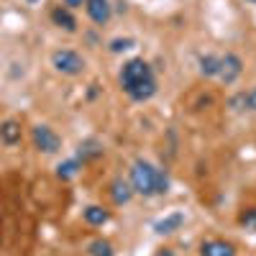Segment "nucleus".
<instances>
[{
    "label": "nucleus",
    "instance_id": "obj_1",
    "mask_svg": "<svg viewBox=\"0 0 256 256\" xmlns=\"http://www.w3.org/2000/svg\"><path fill=\"white\" fill-rule=\"evenodd\" d=\"M34 216L24 182L16 174L0 177V256H28L34 246Z\"/></svg>",
    "mask_w": 256,
    "mask_h": 256
},
{
    "label": "nucleus",
    "instance_id": "obj_2",
    "mask_svg": "<svg viewBox=\"0 0 256 256\" xmlns=\"http://www.w3.org/2000/svg\"><path fill=\"white\" fill-rule=\"evenodd\" d=\"M120 88L136 102L152 100L156 95V80H154V70L148 67V62H144V59L126 62L120 70Z\"/></svg>",
    "mask_w": 256,
    "mask_h": 256
},
{
    "label": "nucleus",
    "instance_id": "obj_3",
    "mask_svg": "<svg viewBox=\"0 0 256 256\" xmlns=\"http://www.w3.org/2000/svg\"><path fill=\"white\" fill-rule=\"evenodd\" d=\"M156 172L159 169L152 162L136 159L134 166H131V190L136 195H144V198L156 195Z\"/></svg>",
    "mask_w": 256,
    "mask_h": 256
},
{
    "label": "nucleus",
    "instance_id": "obj_4",
    "mask_svg": "<svg viewBox=\"0 0 256 256\" xmlns=\"http://www.w3.org/2000/svg\"><path fill=\"white\" fill-rule=\"evenodd\" d=\"M52 64H54L56 72L67 74V77H77L84 70V59L77 52H72V49H56L52 54Z\"/></svg>",
    "mask_w": 256,
    "mask_h": 256
},
{
    "label": "nucleus",
    "instance_id": "obj_5",
    "mask_svg": "<svg viewBox=\"0 0 256 256\" xmlns=\"http://www.w3.org/2000/svg\"><path fill=\"white\" fill-rule=\"evenodd\" d=\"M34 146L44 154H56L62 148V136L49 126H36L34 128Z\"/></svg>",
    "mask_w": 256,
    "mask_h": 256
},
{
    "label": "nucleus",
    "instance_id": "obj_6",
    "mask_svg": "<svg viewBox=\"0 0 256 256\" xmlns=\"http://www.w3.org/2000/svg\"><path fill=\"white\" fill-rule=\"evenodd\" d=\"M241 72H244V62H241V56L238 54H226V56H220V82H226V84H233L238 77H241Z\"/></svg>",
    "mask_w": 256,
    "mask_h": 256
},
{
    "label": "nucleus",
    "instance_id": "obj_7",
    "mask_svg": "<svg viewBox=\"0 0 256 256\" xmlns=\"http://www.w3.org/2000/svg\"><path fill=\"white\" fill-rule=\"evenodd\" d=\"M84 10H88L90 20L98 26H105L113 16V8H110L108 0H84Z\"/></svg>",
    "mask_w": 256,
    "mask_h": 256
},
{
    "label": "nucleus",
    "instance_id": "obj_8",
    "mask_svg": "<svg viewBox=\"0 0 256 256\" xmlns=\"http://www.w3.org/2000/svg\"><path fill=\"white\" fill-rule=\"evenodd\" d=\"M228 105H230V110H236V113H256V88H251V90H241V92H236L230 100H228Z\"/></svg>",
    "mask_w": 256,
    "mask_h": 256
},
{
    "label": "nucleus",
    "instance_id": "obj_9",
    "mask_svg": "<svg viewBox=\"0 0 256 256\" xmlns=\"http://www.w3.org/2000/svg\"><path fill=\"white\" fill-rule=\"evenodd\" d=\"M200 254L202 256H236V248H233V244H228L223 238H212V241H205L200 246Z\"/></svg>",
    "mask_w": 256,
    "mask_h": 256
},
{
    "label": "nucleus",
    "instance_id": "obj_10",
    "mask_svg": "<svg viewBox=\"0 0 256 256\" xmlns=\"http://www.w3.org/2000/svg\"><path fill=\"white\" fill-rule=\"evenodd\" d=\"M182 223H184V216H182V212H169L166 218H162V220L154 223V230L159 233V236H169V233L180 230Z\"/></svg>",
    "mask_w": 256,
    "mask_h": 256
},
{
    "label": "nucleus",
    "instance_id": "obj_11",
    "mask_svg": "<svg viewBox=\"0 0 256 256\" xmlns=\"http://www.w3.org/2000/svg\"><path fill=\"white\" fill-rule=\"evenodd\" d=\"M52 20L59 26V28H64V31H77V20H74V16L70 13V8H62V6H56L54 10H52Z\"/></svg>",
    "mask_w": 256,
    "mask_h": 256
},
{
    "label": "nucleus",
    "instance_id": "obj_12",
    "mask_svg": "<svg viewBox=\"0 0 256 256\" xmlns=\"http://www.w3.org/2000/svg\"><path fill=\"white\" fill-rule=\"evenodd\" d=\"M20 123L18 120H6L3 126H0V141H3L6 146H16L20 141Z\"/></svg>",
    "mask_w": 256,
    "mask_h": 256
},
{
    "label": "nucleus",
    "instance_id": "obj_13",
    "mask_svg": "<svg viewBox=\"0 0 256 256\" xmlns=\"http://www.w3.org/2000/svg\"><path fill=\"white\" fill-rule=\"evenodd\" d=\"M131 195H134V190H131V184H128V182L116 180V182L110 184V198H113L116 205H126L128 200H131Z\"/></svg>",
    "mask_w": 256,
    "mask_h": 256
},
{
    "label": "nucleus",
    "instance_id": "obj_14",
    "mask_svg": "<svg viewBox=\"0 0 256 256\" xmlns=\"http://www.w3.org/2000/svg\"><path fill=\"white\" fill-rule=\"evenodd\" d=\"M200 74L202 77H218L220 74V56L218 54L200 56Z\"/></svg>",
    "mask_w": 256,
    "mask_h": 256
},
{
    "label": "nucleus",
    "instance_id": "obj_15",
    "mask_svg": "<svg viewBox=\"0 0 256 256\" xmlns=\"http://www.w3.org/2000/svg\"><path fill=\"white\" fill-rule=\"evenodd\" d=\"M110 218V212L100 208V205H90V208H84V220H88L90 226H105Z\"/></svg>",
    "mask_w": 256,
    "mask_h": 256
},
{
    "label": "nucleus",
    "instance_id": "obj_16",
    "mask_svg": "<svg viewBox=\"0 0 256 256\" xmlns=\"http://www.w3.org/2000/svg\"><path fill=\"white\" fill-rule=\"evenodd\" d=\"M90 254H92V256H113V246H110L108 241L98 238V241L90 244Z\"/></svg>",
    "mask_w": 256,
    "mask_h": 256
},
{
    "label": "nucleus",
    "instance_id": "obj_17",
    "mask_svg": "<svg viewBox=\"0 0 256 256\" xmlns=\"http://www.w3.org/2000/svg\"><path fill=\"white\" fill-rule=\"evenodd\" d=\"M238 223H241L246 230H256V208H246L241 216H238Z\"/></svg>",
    "mask_w": 256,
    "mask_h": 256
},
{
    "label": "nucleus",
    "instance_id": "obj_18",
    "mask_svg": "<svg viewBox=\"0 0 256 256\" xmlns=\"http://www.w3.org/2000/svg\"><path fill=\"white\" fill-rule=\"evenodd\" d=\"M77 162H64V164H59V177H64V180H70V177H74L77 174Z\"/></svg>",
    "mask_w": 256,
    "mask_h": 256
},
{
    "label": "nucleus",
    "instance_id": "obj_19",
    "mask_svg": "<svg viewBox=\"0 0 256 256\" xmlns=\"http://www.w3.org/2000/svg\"><path fill=\"white\" fill-rule=\"evenodd\" d=\"M134 46V38H113L110 41V52H126V49H131Z\"/></svg>",
    "mask_w": 256,
    "mask_h": 256
},
{
    "label": "nucleus",
    "instance_id": "obj_20",
    "mask_svg": "<svg viewBox=\"0 0 256 256\" xmlns=\"http://www.w3.org/2000/svg\"><path fill=\"white\" fill-rule=\"evenodd\" d=\"M166 190H169V177H166L164 169H159L156 172V195H164Z\"/></svg>",
    "mask_w": 256,
    "mask_h": 256
},
{
    "label": "nucleus",
    "instance_id": "obj_21",
    "mask_svg": "<svg viewBox=\"0 0 256 256\" xmlns=\"http://www.w3.org/2000/svg\"><path fill=\"white\" fill-rule=\"evenodd\" d=\"M67 8H80V6H84V0H62Z\"/></svg>",
    "mask_w": 256,
    "mask_h": 256
},
{
    "label": "nucleus",
    "instance_id": "obj_22",
    "mask_svg": "<svg viewBox=\"0 0 256 256\" xmlns=\"http://www.w3.org/2000/svg\"><path fill=\"white\" fill-rule=\"evenodd\" d=\"M156 256H177V254H174V251H172V248H162V251H159V254H156Z\"/></svg>",
    "mask_w": 256,
    "mask_h": 256
},
{
    "label": "nucleus",
    "instance_id": "obj_23",
    "mask_svg": "<svg viewBox=\"0 0 256 256\" xmlns=\"http://www.w3.org/2000/svg\"><path fill=\"white\" fill-rule=\"evenodd\" d=\"M28 3H36V0H28Z\"/></svg>",
    "mask_w": 256,
    "mask_h": 256
},
{
    "label": "nucleus",
    "instance_id": "obj_24",
    "mask_svg": "<svg viewBox=\"0 0 256 256\" xmlns=\"http://www.w3.org/2000/svg\"><path fill=\"white\" fill-rule=\"evenodd\" d=\"M251 3H256V0H251Z\"/></svg>",
    "mask_w": 256,
    "mask_h": 256
}]
</instances>
